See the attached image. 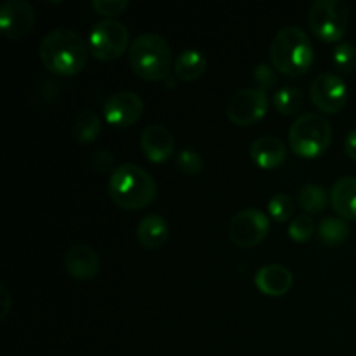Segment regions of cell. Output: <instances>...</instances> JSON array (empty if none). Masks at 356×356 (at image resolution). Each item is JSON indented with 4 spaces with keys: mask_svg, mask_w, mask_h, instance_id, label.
<instances>
[{
    "mask_svg": "<svg viewBox=\"0 0 356 356\" xmlns=\"http://www.w3.org/2000/svg\"><path fill=\"white\" fill-rule=\"evenodd\" d=\"M42 65L59 76H75L83 72L89 51L76 31L70 28H54L49 31L38 47Z\"/></svg>",
    "mask_w": 356,
    "mask_h": 356,
    "instance_id": "cell-1",
    "label": "cell"
},
{
    "mask_svg": "<svg viewBox=\"0 0 356 356\" xmlns=\"http://www.w3.org/2000/svg\"><path fill=\"white\" fill-rule=\"evenodd\" d=\"M159 193L156 181L136 163H122L108 179V197L117 207L139 211L153 204Z\"/></svg>",
    "mask_w": 356,
    "mask_h": 356,
    "instance_id": "cell-2",
    "label": "cell"
},
{
    "mask_svg": "<svg viewBox=\"0 0 356 356\" xmlns=\"http://www.w3.org/2000/svg\"><path fill=\"white\" fill-rule=\"evenodd\" d=\"M270 58L278 73L301 76L312 68L315 51L305 30L299 26H285L271 40Z\"/></svg>",
    "mask_w": 356,
    "mask_h": 356,
    "instance_id": "cell-3",
    "label": "cell"
},
{
    "mask_svg": "<svg viewBox=\"0 0 356 356\" xmlns=\"http://www.w3.org/2000/svg\"><path fill=\"white\" fill-rule=\"evenodd\" d=\"M129 65L143 80L159 82L169 79L172 66V51L162 35L143 33L129 47Z\"/></svg>",
    "mask_w": 356,
    "mask_h": 356,
    "instance_id": "cell-4",
    "label": "cell"
},
{
    "mask_svg": "<svg viewBox=\"0 0 356 356\" xmlns=\"http://www.w3.org/2000/svg\"><path fill=\"white\" fill-rule=\"evenodd\" d=\"M292 152L302 159L323 155L332 143L330 122L320 113H305L294 120L289 131Z\"/></svg>",
    "mask_w": 356,
    "mask_h": 356,
    "instance_id": "cell-5",
    "label": "cell"
},
{
    "mask_svg": "<svg viewBox=\"0 0 356 356\" xmlns=\"http://www.w3.org/2000/svg\"><path fill=\"white\" fill-rule=\"evenodd\" d=\"M350 24V6L344 0H316L308 10V26L325 44L339 42Z\"/></svg>",
    "mask_w": 356,
    "mask_h": 356,
    "instance_id": "cell-6",
    "label": "cell"
},
{
    "mask_svg": "<svg viewBox=\"0 0 356 356\" xmlns=\"http://www.w3.org/2000/svg\"><path fill=\"white\" fill-rule=\"evenodd\" d=\"M132 44L129 30L117 19H101L92 26L89 35L90 54L99 61H117Z\"/></svg>",
    "mask_w": 356,
    "mask_h": 356,
    "instance_id": "cell-7",
    "label": "cell"
},
{
    "mask_svg": "<svg viewBox=\"0 0 356 356\" xmlns=\"http://www.w3.org/2000/svg\"><path fill=\"white\" fill-rule=\"evenodd\" d=\"M270 233V219L259 209H242L228 225V236L240 249H250L263 242Z\"/></svg>",
    "mask_w": 356,
    "mask_h": 356,
    "instance_id": "cell-8",
    "label": "cell"
},
{
    "mask_svg": "<svg viewBox=\"0 0 356 356\" xmlns=\"http://www.w3.org/2000/svg\"><path fill=\"white\" fill-rule=\"evenodd\" d=\"M268 106H270V99L264 90L247 87V89L236 90L229 97L228 104H226V115H228L229 122H233L235 125L249 127L266 117Z\"/></svg>",
    "mask_w": 356,
    "mask_h": 356,
    "instance_id": "cell-9",
    "label": "cell"
},
{
    "mask_svg": "<svg viewBox=\"0 0 356 356\" xmlns=\"http://www.w3.org/2000/svg\"><path fill=\"white\" fill-rule=\"evenodd\" d=\"M313 104L323 113H337L348 103V87L336 73H320L309 89Z\"/></svg>",
    "mask_w": 356,
    "mask_h": 356,
    "instance_id": "cell-10",
    "label": "cell"
},
{
    "mask_svg": "<svg viewBox=\"0 0 356 356\" xmlns=\"http://www.w3.org/2000/svg\"><path fill=\"white\" fill-rule=\"evenodd\" d=\"M33 6L26 0H6L0 6V31L10 40L26 37L35 26Z\"/></svg>",
    "mask_w": 356,
    "mask_h": 356,
    "instance_id": "cell-11",
    "label": "cell"
},
{
    "mask_svg": "<svg viewBox=\"0 0 356 356\" xmlns=\"http://www.w3.org/2000/svg\"><path fill=\"white\" fill-rule=\"evenodd\" d=\"M145 111L141 97L131 90H118L104 103V118L108 124L118 129H127L138 124Z\"/></svg>",
    "mask_w": 356,
    "mask_h": 356,
    "instance_id": "cell-12",
    "label": "cell"
},
{
    "mask_svg": "<svg viewBox=\"0 0 356 356\" xmlns=\"http://www.w3.org/2000/svg\"><path fill=\"white\" fill-rule=\"evenodd\" d=\"M141 152L149 162L162 163L169 159L176 149V138L172 131L162 124H153L143 129L139 139Z\"/></svg>",
    "mask_w": 356,
    "mask_h": 356,
    "instance_id": "cell-13",
    "label": "cell"
},
{
    "mask_svg": "<svg viewBox=\"0 0 356 356\" xmlns=\"http://www.w3.org/2000/svg\"><path fill=\"white\" fill-rule=\"evenodd\" d=\"M65 268L72 278L89 282L97 277L101 270V257L87 245H73L65 254Z\"/></svg>",
    "mask_w": 356,
    "mask_h": 356,
    "instance_id": "cell-14",
    "label": "cell"
},
{
    "mask_svg": "<svg viewBox=\"0 0 356 356\" xmlns=\"http://www.w3.org/2000/svg\"><path fill=\"white\" fill-rule=\"evenodd\" d=\"M256 287L261 294L270 298H282L294 285V275L284 264H266L256 273Z\"/></svg>",
    "mask_w": 356,
    "mask_h": 356,
    "instance_id": "cell-15",
    "label": "cell"
},
{
    "mask_svg": "<svg viewBox=\"0 0 356 356\" xmlns=\"http://www.w3.org/2000/svg\"><path fill=\"white\" fill-rule=\"evenodd\" d=\"M250 159L259 169L271 170L280 167L287 159V148L275 136H261L250 145Z\"/></svg>",
    "mask_w": 356,
    "mask_h": 356,
    "instance_id": "cell-16",
    "label": "cell"
},
{
    "mask_svg": "<svg viewBox=\"0 0 356 356\" xmlns=\"http://www.w3.org/2000/svg\"><path fill=\"white\" fill-rule=\"evenodd\" d=\"M136 238L139 245L146 250H156L163 247L169 240V225L167 219L159 214H149L141 219L136 228Z\"/></svg>",
    "mask_w": 356,
    "mask_h": 356,
    "instance_id": "cell-17",
    "label": "cell"
},
{
    "mask_svg": "<svg viewBox=\"0 0 356 356\" xmlns=\"http://www.w3.org/2000/svg\"><path fill=\"white\" fill-rule=\"evenodd\" d=\"M330 202L337 214L346 221H356V177L344 176L334 183Z\"/></svg>",
    "mask_w": 356,
    "mask_h": 356,
    "instance_id": "cell-18",
    "label": "cell"
},
{
    "mask_svg": "<svg viewBox=\"0 0 356 356\" xmlns=\"http://www.w3.org/2000/svg\"><path fill=\"white\" fill-rule=\"evenodd\" d=\"M205 72H207V59L202 52L195 51V49H188V51L181 52L177 56L176 63H174V73H176L181 82H195Z\"/></svg>",
    "mask_w": 356,
    "mask_h": 356,
    "instance_id": "cell-19",
    "label": "cell"
},
{
    "mask_svg": "<svg viewBox=\"0 0 356 356\" xmlns=\"http://www.w3.org/2000/svg\"><path fill=\"white\" fill-rule=\"evenodd\" d=\"M101 134V120L96 111L83 110L75 117L72 124V136L80 145H89Z\"/></svg>",
    "mask_w": 356,
    "mask_h": 356,
    "instance_id": "cell-20",
    "label": "cell"
},
{
    "mask_svg": "<svg viewBox=\"0 0 356 356\" xmlns=\"http://www.w3.org/2000/svg\"><path fill=\"white\" fill-rule=\"evenodd\" d=\"M329 195L320 184H305L299 191V205L306 214H320L327 209Z\"/></svg>",
    "mask_w": 356,
    "mask_h": 356,
    "instance_id": "cell-21",
    "label": "cell"
},
{
    "mask_svg": "<svg viewBox=\"0 0 356 356\" xmlns=\"http://www.w3.org/2000/svg\"><path fill=\"white\" fill-rule=\"evenodd\" d=\"M273 104L282 115H296L302 110L305 106V94L298 89V87L285 86L275 92Z\"/></svg>",
    "mask_w": 356,
    "mask_h": 356,
    "instance_id": "cell-22",
    "label": "cell"
},
{
    "mask_svg": "<svg viewBox=\"0 0 356 356\" xmlns=\"http://www.w3.org/2000/svg\"><path fill=\"white\" fill-rule=\"evenodd\" d=\"M351 228L343 218H325L320 222L318 235L327 245H339L350 236Z\"/></svg>",
    "mask_w": 356,
    "mask_h": 356,
    "instance_id": "cell-23",
    "label": "cell"
},
{
    "mask_svg": "<svg viewBox=\"0 0 356 356\" xmlns=\"http://www.w3.org/2000/svg\"><path fill=\"white\" fill-rule=\"evenodd\" d=\"M332 61L341 73H356V45L350 42H341L336 45L332 54Z\"/></svg>",
    "mask_w": 356,
    "mask_h": 356,
    "instance_id": "cell-24",
    "label": "cell"
},
{
    "mask_svg": "<svg viewBox=\"0 0 356 356\" xmlns=\"http://www.w3.org/2000/svg\"><path fill=\"white\" fill-rule=\"evenodd\" d=\"M176 167L184 176H197L204 170V159L195 149L184 148L177 153Z\"/></svg>",
    "mask_w": 356,
    "mask_h": 356,
    "instance_id": "cell-25",
    "label": "cell"
},
{
    "mask_svg": "<svg viewBox=\"0 0 356 356\" xmlns=\"http://www.w3.org/2000/svg\"><path fill=\"white\" fill-rule=\"evenodd\" d=\"M268 212L277 222H287L294 214V200L287 193H277L268 204Z\"/></svg>",
    "mask_w": 356,
    "mask_h": 356,
    "instance_id": "cell-26",
    "label": "cell"
},
{
    "mask_svg": "<svg viewBox=\"0 0 356 356\" xmlns=\"http://www.w3.org/2000/svg\"><path fill=\"white\" fill-rule=\"evenodd\" d=\"M315 233V222H313L312 216L309 214H301L298 218H294V221L289 226V235L294 242L305 243L308 242L309 238Z\"/></svg>",
    "mask_w": 356,
    "mask_h": 356,
    "instance_id": "cell-27",
    "label": "cell"
},
{
    "mask_svg": "<svg viewBox=\"0 0 356 356\" xmlns=\"http://www.w3.org/2000/svg\"><path fill=\"white\" fill-rule=\"evenodd\" d=\"M92 9L97 14L104 16L106 19H113L115 16H120L129 7L127 0H92Z\"/></svg>",
    "mask_w": 356,
    "mask_h": 356,
    "instance_id": "cell-28",
    "label": "cell"
},
{
    "mask_svg": "<svg viewBox=\"0 0 356 356\" xmlns=\"http://www.w3.org/2000/svg\"><path fill=\"white\" fill-rule=\"evenodd\" d=\"M252 79H254V82L259 86L257 89H261L266 92V90L273 89L275 83H277V73H275V68H271L270 65H266V63H261V65H257L256 68H254Z\"/></svg>",
    "mask_w": 356,
    "mask_h": 356,
    "instance_id": "cell-29",
    "label": "cell"
},
{
    "mask_svg": "<svg viewBox=\"0 0 356 356\" xmlns=\"http://www.w3.org/2000/svg\"><path fill=\"white\" fill-rule=\"evenodd\" d=\"M90 165L96 170L97 174H108L113 172L117 167H115V159L110 152L106 149H101V152H96L90 159Z\"/></svg>",
    "mask_w": 356,
    "mask_h": 356,
    "instance_id": "cell-30",
    "label": "cell"
},
{
    "mask_svg": "<svg viewBox=\"0 0 356 356\" xmlns=\"http://www.w3.org/2000/svg\"><path fill=\"white\" fill-rule=\"evenodd\" d=\"M0 298H2V305H0V320H6L10 308H13V296H10L9 289H7L6 285H0Z\"/></svg>",
    "mask_w": 356,
    "mask_h": 356,
    "instance_id": "cell-31",
    "label": "cell"
},
{
    "mask_svg": "<svg viewBox=\"0 0 356 356\" xmlns=\"http://www.w3.org/2000/svg\"><path fill=\"white\" fill-rule=\"evenodd\" d=\"M344 152H346V155L351 160L356 162V127L351 129L346 134V138H344Z\"/></svg>",
    "mask_w": 356,
    "mask_h": 356,
    "instance_id": "cell-32",
    "label": "cell"
}]
</instances>
